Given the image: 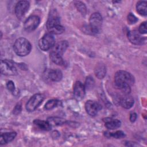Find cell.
I'll return each instance as SVG.
<instances>
[{
    "instance_id": "cell-3",
    "label": "cell",
    "mask_w": 147,
    "mask_h": 147,
    "mask_svg": "<svg viewBox=\"0 0 147 147\" xmlns=\"http://www.w3.org/2000/svg\"><path fill=\"white\" fill-rule=\"evenodd\" d=\"M47 28L51 34H59L64 31V28L60 25V18L56 16H52L47 22Z\"/></svg>"
},
{
    "instance_id": "cell-11",
    "label": "cell",
    "mask_w": 147,
    "mask_h": 147,
    "mask_svg": "<svg viewBox=\"0 0 147 147\" xmlns=\"http://www.w3.org/2000/svg\"><path fill=\"white\" fill-rule=\"evenodd\" d=\"M85 109L87 114L90 116L96 115L101 109V106L96 102L88 100L85 104Z\"/></svg>"
},
{
    "instance_id": "cell-7",
    "label": "cell",
    "mask_w": 147,
    "mask_h": 147,
    "mask_svg": "<svg viewBox=\"0 0 147 147\" xmlns=\"http://www.w3.org/2000/svg\"><path fill=\"white\" fill-rule=\"evenodd\" d=\"M1 73L5 75H16L17 71L15 67L14 63L9 60H4L1 61Z\"/></svg>"
},
{
    "instance_id": "cell-29",
    "label": "cell",
    "mask_w": 147,
    "mask_h": 147,
    "mask_svg": "<svg viewBox=\"0 0 147 147\" xmlns=\"http://www.w3.org/2000/svg\"><path fill=\"white\" fill-rule=\"evenodd\" d=\"M21 111V104L20 103H17L13 109V114L15 115L19 114Z\"/></svg>"
},
{
    "instance_id": "cell-30",
    "label": "cell",
    "mask_w": 147,
    "mask_h": 147,
    "mask_svg": "<svg viewBox=\"0 0 147 147\" xmlns=\"http://www.w3.org/2000/svg\"><path fill=\"white\" fill-rule=\"evenodd\" d=\"M6 86H7V89H8L9 91H11V92H13V91L14 90V89H15L14 84V83H13L12 81H11V80L7 82V84H6Z\"/></svg>"
},
{
    "instance_id": "cell-1",
    "label": "cell",
    "mask_w": 147,
    "mask_h": 147,
    "mask_svg": "<svg viewBox=\"0 0 147 147\" xmlns=\"http://www.w3.org/2000/svg\"><path fill=\"white\" fill-rule=\"evenodd\" d=\"M114 81L116 86L125 94H128L130 91V86L134 83L133 76L125 71H118L114 76Z\"/></svg>"
},
{
    "instance_id": "cell-2",
    "label": "cell",
    "mask_w": 147,
    "mask_h": 147,
    "mask_svg": "<svg viewBox=\"0 0 147 147\" xmlns=\"http://www.w3.org/2000/svg\"><path fill=\"white\" fill-rule=\"evenodd\" d=\"M13 49L17 55L25 56L30 53L32 49V45L28 40L20 37L16 40L13 45Z\"/></svg>"
},
{
    "instance_id": "cell-4",
    "label": "cell",
    "mask_w": 147,
    "mask_h": 147,
    "mask_svg": "<svg viewBox=\"0 0 147 147\" xmlns=\"http://www.w3.org/2000/svg\"><path fill=\"white\" fill-rule=\"evenodd\" d=\"M89 28L92 33H98L100 32L102 25V17L99 13H93L90 17Z\"/></svg>"
},
{
    "instance_id": "cell-21",
    "label": "cell",
    "mask_w": 147,
    "mask_h": 147,
    "mask_svg": "<svg viewBox=\"0 0 147 147\" xmlns=\"http://www.w3.org/2000/svg\"><path fill=\"white\" fill-rule=\"evenodd\" d=\"M121 122L118 119H110L106 121L105 123V126L108 129L114 130L116 129L121 126Z\"/></svg>"
},
{
    "instance_id": "cell-12",
    "label": "cell",
    "mask_w": 147,
    "mask_h": 147,
    "mask_svg": "<svg viewBox=\"0 0 147 147\" xmlns=\"http://www.w3.org/2000/svg\"><path fill=\"white\" fill-rule=\"evenodd\" d=\"M74 95L77 100L82 99L85 95V86L79 81L75 82L74 86Z\"/></svg>"
},
{
    "instance_id": "cell-6",
    "label": "cell",
    "mask_w": 147,
    "mask_h": 147,
    "mask_svg": "<svg viewBox=\"0 0 147 147\" xmlns=\"http://www.w3.org/2000/svg\"><path fill=\"white\" fill-rule=\"evenodd\" d=\"M44 99V95L41 94H36L33 95L28 101L26 105V109L28 111L35 110Z\"/></svg>"
},
{
    "instance_id": "cell-14",
    "label": "cell",
    "mask_w": 147,
    "mask_h": 147,
    "mask_svg": "<svg viewBox=\"0 0 147 147\" xmlns=\"http://www.w3.org/2000/svg\"><path fill=\"white\" fill-rule=\"evenodd\" d=\"M16 132H9L2 133L0 138V144L3 145L11 141L16 136Z\"/></svg>"
},
{
    "instance_id": "cell-31",
    "label": "cell",
    "mask_w": 147,
    "mask_h": 147,
    "mask_svg": "<svg viewBox=\"0 0 147 147\" xmlns=\"http://www.w3.org/2000/svg\"><path fill=\"white\" fill-rule=\"evenodd\" d=\"M137 119V114L135 113H133L130 114V120L131 122H133L136 121V119Z\"/></svg>"
},
{
    "instance_id": "cell-25",
    "label": "cell",
    "mask_w": 147,
    "mask_h": 147,
    "mask_svg": "<svg viewBox=\"0 0 147 147\" xmlns=\"http://www.w3.org/2000/svg\"><path fill=\"white\" fill-rule=\"evenodd\" d=\"M75 6H76L78 10L82 14H86V7L84 4L81 2L76 1L75 2Z\"/></svg>"
},
{
    "instance_id": "cell-17",
    "label": "cell",
    "mask_w": 147,
    "mask_h": 147,
    "mask_svg": "<svg viewBox=\"0 0 147 147\" xmlns=\"http://www.w3.org/2000/svg\"><path fill=\"white\" fill-rule=\"evenodd\" d=\"M106 69L104 64L99 63L96 65L95 68V74L96 76L99 79H102L106 75Z\"/></svg>"
},
{
    "instance_id": "cell-18",
    "label": "cell",
    "mask_w": 147,
    "mask_h": 147,
    "mask_svg": "<svg viewBox=\"0 0 147 147\" xmlns=\"http://www.w3.org/2000/svg\"><path fill=\"white\" fill-rule=\"evenodd\" d=\"M34 124L39 129L45 131H49L51 129V125L48 121H45L40 119H35L33 121Z\"/></svg>"
},
{
    "instance_id": "cell-10",
    "label": "cell",
    "mask_w": 147,
    "mask_h": 147,
    "mask_svg": "<svg viewBox=\"0 0 147 147\" xmlns=\"http://www.w3.org/2000/svg\"><path fill=\"white\" fill-rule=\"evenodd\" d=\"M127 37L129 41L133 44L142 45L146 42V38L142 37L141 34L137 30L129 31L127 33Z\"/></svg>"
},
{
    "instance_id": "cell-27",
    "label": "cell",
    "mask_w": 147,
    "mask_h": 147,
    "mask_svg": "<svg viewBox=\"0 0 147 147\" xmlns=\"http://www.w3.org/2000/svg\"><path fill=\"white\" fill-rule=\"evenodd\" d=\"M137 17L133 15L132 13H129L127 16V21L130 24H135L137 21Z\"/></svg>"
},
{
    "instance_id": "cell-22",
    "label": "cell",
    "mask_w": 147,
    "mask_h": 147,
    "mask_svg": "<svg viewBox=\"0 0 147 147\" xmlns=\"http://www.w3.org/2000/svg\"><path fill=\"white\" fill-rule=\"evenodd\" d=\"M47 121L51 126L61 125L66 122L65 119L60 117H50L48 118Z\"/></svg>"
},
{
    "instance_id": "cell-16",
    "label": "cell",
    "mask_w": 147,
    "mask_h": 147,
    "mask_svg": "<svg viewBox=\"0 0 147 147\" xmlns=\"http://www.w3.org/2000/svg\"><path fill=\"white\" fill-rule=\"evenodd\" d=\"M119 102L123 107L128 109L133 106L134 104V99L131 96L126 95L121 99Z\"/></svg>"
},
{
    "instance_id": "cell-5",
    "label": "cell",
    "mask_w": 147,
    "mask_h": 147,
    "mask_svg": "<svg viewBox=\"0 0 147 147\" xmlns=\"http://www.w3.org/2000/svg\"><path fill=\"white\" fill-rule=\"evenodd\" d=\"M55 44V40L53 36L49 33L45 34L39 41L38 45L40 48L44 51H46L53 48Z\"/></svg>"
},
{
    "instance_id": "cell-9",
    "label": "cell",
    "mask_w": 147,
    "mask_h": 147,
    "mask_svg": "<svg viewBox=\"0 0 147 147\" xmlns=\"http://www.w3.org/2000/svg\"><path fill=\"white\" fill-rule=\"evenodd\" d=\"M29 2L27 1H20L16 5L15 14L18 18H21L28 11Z\"/></svg>"
},
{
    "instance_id": "cell-28",
    "label": "cell",
    "mask_w": 147,
    "mask_h": 147,
    "mask_svg": "<svg viewBox=\"0 0 147 147\" xmlns=\"http://www.w3.org/2000/svg\"><path fill=\"white\" fill-rule=\"evenodd\" d=\"M138 32L141 34L146 33V22H144L140 25Z\"/></svg>"
},
{
    "instance_id": "cell-24",
    "label": "cell",
    "mask_w": 147,
    "mask_h": 147,
    "mask_svg": "<svg viewBox=\"0 0 147 147\" xmlns=\"http://www.w3.org/2000/svg\"><path fill=\"white\" fill-rule=\"evenodd\" d=\"M105 136L107 137H113L115 138H123L125 136V133L121 130L117 131L114 133H109V132H106Z\"/></svg>"
},
{
    "instance_id": "cell-19",
    "label": "cell",
    "mask_w": 147,
    "mask_h": 147,
    "mask_svg": "<svg viewBox=\"0 0 147 147\" xmlns=\"http://www.w3.org/2000/svg\"><path fill=\"white\" fill-rule=\"evenodd\" d=\"M51 60L56 64L59 65H63L64 64V61L62 58V56L51 51L50 53Z\"/></svg>"
},
{
    "instance_id": "cell-15",
    "label": "cell",
    "mask_w": 147,
    "mask_h": 147,
    "mask_svg": "<svg viewBox=\"0 0 147 147\" xmlns=\"http://www.w3.org/2000/svg\"><path fill=\"white\" fill-rule=\"evenodd\" d=\"M48 77L53 82H59L62 79L63 74L60 69H51L48 72Z\"/></svg>"
},
{
    "instance_id": "cell-8",
    "label": "cell",
    "mask_w": 147,
    "mask_h": 147,
    "mask_svg": "<svg viewBox=\"0 0 147 147\" xmlns=\"http://www.w3.org/2000/svg\"><path fill=\"white\" fill-rule=\"evenodd\" d=\"M40 22V18L37 16H31L28 17L24 23V29L26 32H30L35 30Z\"/></svg>"
},
{
    "instance_id": "cell-26",
    "label": "cell",
    "mask_w": 147,
    "mask_h": 147,
    "mask_svg": "<svg viewBox=\"0 0 147 147\" xmlns=\"http://www.w3.org/2000/svg\"><path fill=\"white\" fill-rule=\"evenodd\" d=\"M94 80L92 79V78L89 76L87 78L86 81V87L87 89L91 88L94 87Z\"/></svg>"
},
{
    "instance_id": "cell-23",
    "label": "cell",
    "mask_w": 147,
    "mask_h": 147,
    "mask_svg": "<svg viewBox=\"0 0 147 147\" xmlns=\"http://www.w3.org/2000/svg\"><path fill=\"white\" fill-rule=\"evenodd\" d=\"M60 105V101L57 99H51L48 100L45 105V109L49 110H51Z\"/></svg>"
},
{
    "instance_id": "cell-13",
    "label": "cell",
    "mask_w": 147,
    "mask_h": 147,
    "mask_svg": "<svg viewBox=\"0 0 147 147\" xmlns=\"http://www.w3.org/2000/svg\"><path fill=\"white\" fill-rule=\"evenodd\" d=\"M68 46V43L67 41H61L55 44L53 47L52 51L62 56Z\"/></svg>"
},
{
    "instance_id": "cell-20",
    "label": "cell",
    "mask_w": 147,
    "mask_h": 147,
    "mask_svg": "<svg viewBox=\"0 0 147 147\" xmlns=\"http://www.w3.org/2000/svg\"><path fill=\"white\" fill-rule=\"evenodd\" d=\"M136 9L137 12L142 16H146L147 14L146 2L145 1H141L138 2L136 5Z\"/></svg>"
}]
</instances>
